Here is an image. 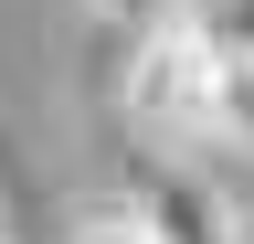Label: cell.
<instances>
[{
  "instance_id": "obj_1",
  "label": "cell",
  "mask_w": 254,
  "mask_h": 244,
  "mask_svg": "<svg viewBox=\"0 0 254 244\" xmlns=\"http://www.w3.org/2000/svg\"><path fill=\"white\" fill-rule=\"evenodd\" d=\"M127 128H138L159 160H212L222 149V53L201 43V21H159V32L127 43Z\"/></svg>"
},
{
  "instance_id": "obj_2",
  "label": "cell",
  "mask_w": 254,
  "mask_h": 244,
  "mask_svg": "<svg viewBox=\"0 0 254 244\" xmlns=\"http://www.w3.org/2000/svg\"><path fill=\"white\" fill-rule=\"evenodd\" d=\"M127 202L148 212V234H159V244H244L233 202L201 180V160H148L138 180H127Z\"/></svg>"
},
{
  "instance_id": "obj_3",
  "label": "cell",
  "mask_w": 254,
  "mask_h": 244,
  "mask_svg": "<svg viewBox=\"0 0 254 244\" xmlns=\"http://www.w3.org/2000/svg\"><path fill=\"white\" fill-rule=\"evenodd\" d=\"M64 244H159V234H148V212L127 191H106V202H85L74 223H64Z\"/></svg>"
},
{
  "instance_id": "obj_4",
  "label": "cell",
  "mask_w": 254,
  "mask_h": 244,
  "mask_svg": "<svg viewBox=\"0 0 254 244\" xmlns=\"http://www.w3.org/2000/svg\"><path fill=\"white\" fill-rule=\"evenodd\" d=\"M190 21L222 64H254V0H190Z\"/></svg>"
},
{
  "instance_id": "obj_5",
  "label": "cell",
  "mask_w": 254,
  "mask_h": 244,
  "mask_svg": "<svg viewBox=\"0 0 254 244\" xmlns=\"http://www.w3.org/2000/svg\"><path fill=\"white\" fill-rule=\"evenodd\" d=\"M222 149L254 160V64H222Z\"/></svg>"
},
{
  "instance_id": "obj_6",
  "label": "cell",
  "mask_w": 254,
  "mask_h": 244,
  "mask_svg": "<svg viewBox=\"0 0 254 244\" xmlns=\"http://www.w3.org/2000/svg\"><path fill=\"white\" fill-rule=\"evenodd\" d=\"M85 11L106 21V32H127V43H138V32H159V21H180L190 0H85Z\"/></svg>"
},
{
  "instance_id": "obj_7",
  "label": "cell",
  "mask_w": 254,
  "mask_h": 244,
  "mask_svg": "<svg viewBox=\"0 0 254 244\" xmlns=\"http://www.w3.org/2000/svg\"><path fill=\"white\" fill-rule=\"evenodd\" d=\"M233 223H244V244H254V202H233Z\"/></svg>"
},
{
  "instance_id": "obj_8",
  "label": "cell",
  "mask_w": 254,
  "mask_h": 244,
  "mask_svg": "<svg viewBox=\"0 0 254 244\" xmlns=\"http://www.w3.org/2000/svg\"><path fill=\"white\" fill-rule=\"evenodd\" d=\"M0 244H11V223H0Z\"/></svg>"
}]
</instances>
